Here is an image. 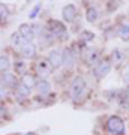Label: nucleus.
<instances>
[{
    "label": "nucleus",
    "mask_w": 129,
    "mask_h": 135,
    "mask_svg": "<svg viewBox=\"0 0 129 135\" xmlns=\"http://www.w3.org/2000/svg\"><path fill=\"white\" fill-rule=\"evenodd\" d=\"M0 69H2V72H8V69H9V59L5 54L0 57Z\"/></svg>",
    "instance_id": "a211bd4d"
},
{
    "label": "nucleus",
    "mask_w": 129,
    "mask_h": 135,
    "mask_svg": "<svg viewBox=\"0 0 129 135\" xmlns=\"http://www.w3.org/2000/svg\"><path fill=\"white\" fill-rule=\"evenodd\" d=\"M107 128H108V131H110L111 134L120 135V134H123V131H125V123L120 117L111 116L108 119V122H107Z\"/></svg>",
    "instance_id": "7ed1b4c3"
},
{
    "label": "nucleus",
    "mask_w": 129,
    "mask_h": 135,
    "mask_svg": "<svg viewBox=\"0 0 129 135\" xmlns=\"http://www.w3.org/2000/svg\"><path fill=\"white\" fill-rule=\"evenodd\" d=\"M119 36L123 39V41H129V23L123 24L119 29Z\"/></svg>",
    "instance_id": "f3484780"
},
{
    "label": "nucleus",
    "mask_w": 129,
    "mask_h": 135,
    "mask_svg": "<svg viewBox=\"0 0 129 135\" xmlns=\"http://www.w3.org/2000/svg\"><path fill=\"white\" fill-rule=\"evenodd\" d=\"M123 57H125V53L122 51V50H114L113 51V60H114V63H119V62H122L123 60Z\"/></svg>",
    "instance_id": "6ab92c4d"
},
{
    "label": "nucleus",
    "mask_w": 129,
    "mask_h": 135,
    "mask_svg": "<svg viewBox=\"0 0 129 135\" xmlns=\"http://www.w3.org/2000/svg\"><path fill=\"white\" fill-rule=\"evenodd\" d=\"M0 12H2V21H5L6 17H8V11H6V6L5 5L0 6Z\"/></svg>",
    "instance_id": "b1692460"
},
{
    "label": "nucleus",
    "mask_w": 129,
    "mask_h": 135,
    "mask_svg": "<svg viewBox=\"0 0 129 135\" xmlns=\"http://www.w3.org/2000/svg\"><path fill=\"white\" fill-rule=\"evenodd\" d=\"M21 54H23L26 59H33L35 54H36V47H35L32 42L24 44L23 47H21Z\"/></svg>",
    "instance_id": "1a4fd4ad"
},
{
    "label": "nucleus",
    "mask_w": 129,
    "mask_h": 135,
    "mask_svg": "<svg viewBox=\"0 0 129 135\" xmlns=\"http://www.w3.org/2000/svg\"><path fill=\"white\" fill-rule=\"evenodd\" d=\"M50 84H48L45 80H41V81L36 84V90H38V93L39 95H42V96H45V95H48L50 93Z\"/></svg>",
    "instance_id": "f8f14e48"
},
{
    "label": "nucleus",
    "mask_w": 129,
    "mask_h": 135,
    "mask_svg": "<svg viewBox=\"0 0 129 135\" xmlns=\"http://www.w3.org/2000/svg\"><path fill=\"white\" fill-rule=\"evenodd\" d=\"M21 84H23V86H26L29 90H32L33 87H36V84H38V83L35 81V78L32 77V75H24L23 80H21Z\"/></svg>",
    "instance_id": "4468645a"
},
{
    "label": "nucleus",
    "mask_w": 129,
    "mask_h": 135,
    "mask_svg": "<svg viewBox=\"0 0 129 135\" xmlns=\"http://www.w3.org/2000/svg\"><path fill=\"white\" fill-rule=\"evenodd\" d=\"M39 8H41L39 5H36V6L33 8V11H32V12H30V15H29V18H30V20H33L35 17L38 15V12H39Z\"/></svg>",
    "instance_id": "5701e85b"
},
{
    "label": "nucleus",
    "mask_w": 129,
    "mask_h": 135,
    "mask_svg": "<svg viewBox=\"0 0 129 135\" xmlns=\"http://www.w3.org/2000/svg\"><path fill=\"white\" fill-rule=\"evenodd\" d=\"M125 83L129 86V74H126V77H125Z\"/></svg>",
    "instance_id": "393cba45"
},
{
    "label": "nucleus",
    "mask_w": 129,
    "mask_h": 135,
    "mask_svg": "<svg viewBox=\"0 0 129 135\" xmlns=\"http://www.w3.org/2000/svg\"><path fill=\"white\" fill-rule=\"evenodd\" d=\"M18 32L23 35L24 38H26L27 42H30V41L33 39V36H35V27H33V26H30V24H26V23L20 26Z\"/></svg>",
    "instance_id": "6e6552de"
},
{
    "label": "nucleus",
    "mask_w": 129,
    "mask_h": 135,
    "mask_svg": "<svg viewBox=\"0 0 129 135\" xmlns=\"http://www.w3.org/2000/svg\"><path fill=\"white\" fill-rule=\"evenodd\" d=\"M29 92H30L29 89L21 84V86L18 87V93H17V95H18V96H27V95H29Z\"/></svg>",
    "instance_id": "412c9836"
},
{
    "label": "nucleus",
    "mask_w": 129,
    "mask_h": 135,
    "mask_svg": "<svg viewBox=\"0 0 129 135\" xmlns=\"http://www.w3.org/2000/svg\"><path fill=\"white\" fill-rule=\"evenodd\" d=\"M63 56H65V65L66 66H72L74 62H75V53L71 48H66L63 51Z\"/></svg>",
    "instance_id": "ddd939ff"
},
{
    "label": "nucleus",
    "mask_w": 129,
    "mask_h": 135,
    "mask_svg": "<svg viewBox=\"0 0 129 135\" xmlns=\"http://www.w3.org/2000/svg\"><path fill=\"white\" fill-rule=\"evenodd\" d=\"M98 60H99V51L95 50V48L89 50L87 54H86V63L87 65H95Z\"/></svg>",
    "instance_id": "9b49d317"
},
{
    "label": "nucleus",
    "mask_w": 129,
    "mask_h": 135,
    "mask_svg": "<svg viewBox=\"0 0 129 135\" xmlns=\"http://www.w3.org/2000/svg\"><path fill=\"white\" fill-rule=\"evenodd\" d=\"M110 69H111L110 60H105V59H104L102 62H99L95 68H93V75H95L98 80H101V78H104L107 74L110 72Z\"/></svg>",
    "instance_id": "20e7f679"
},
{
    "label": "nucleus",
    "mask_w": 129,
    "mask_h": 135,
    "mask_svg": "<svg viewBox=\"0 0 129 135\" xmlns=\"http://www.w3.org/2000/svg\"><path fill=\"white\" fill-rule=\"evenodd\" d=\"M84 90H86V83H84V80H83L81 77H77L75 80L72 81L71 89H69V92H71V98L74 99V101H77V99L84 93Z\"/></svg>",
    "instance_id": "f03ea898"
},
{
    "label": "nucleus",
    "mask_w": 129,
    "mask_h": 135,
    "mask_svg": "<svg viewBox=\"0 0 129 135\" xmlns=\"http://www.w3.org/2000/svg\"><path fill=\"white\" fill-rule=\"evenodd\" d=\"M27 135H32V134H27Z\"/></svg>",
    "instance_id": "a878e982"
},
{
    "label": "nucleus",
    "mask_w": 129,
    "mask_h": 135,
    "mask_svg": "<svg viewBox=\"0 0 129 135\" xmlns=\"http://www.w3.org/2000/svg\"><path fill=\"white\" fill-rule=\"evenodd\" d=\"M26 63L23 62V60H17L15 62V71H17V74H24L26 72Z\"/></svg>",
    "instance_id": "aec40b11"
},
{
    "label": "nucleus",
    "mask_w": 129,
    "mask_h": 135,
    "mask_svg": "<svg viewBox=\"0 0 129 135\" xmlns=\"http://www.w3.org/2000/svg\"><path fill=\"white\" fill-rule=\"evenodd\" d=\"M47 27H48V32L53 36H57V38H65L66 36V32H68L66 27H65L63 23H60L57 20H50Z\"/></svg>",
    "instance_id": "f257e3e1"
},
{
    "label": "nucleus",
    "mask_w": 129,
    "mask_h": 135,
    "mask_svg": "<svg viewBox=\"0 0 129 135\" xmlns=\"http://www.w3.org/2000/svg\"><path fill=\"white\" fill-rule=\"evenodd\" d=\"M98 17H99V14H98V11L93 8V6H90V8H87V12H86V20L89 21V23H95L96 20H98Z\"/></svg>",
    "instance_id": "2eb2a0df"
},
{
    "label": "nucleus",
    "mask_w": 129,
    "mask_h": 135,
    "mask_svg": "<svg viewBox=\"0 0 129 135\" xmlns=\"http://www.w3.org/2000/svg\"><path fill=\"white\" fill-rule=\"evenodd\" d=\"M11 44L15 45V47H23L24 44H27V41L20 32H15V33L11 35Z\"/></svg>",
    "instance_id": "9d476101"
},
{
    "label": "nucleus",
    "mask_w": 129,
    "mask_h": 135,
    "mask_svg": "<svg viewBox=\"0 0 129 135\" xmlns=\"http://www.w3.org/2000/svg\"><path fill=\"white\" fill-rule=\"evenodd\" d=\"M48 60H50V63L54 69H59L65 63V56L60 50H51L50 54H48Z\"/></svg>",
    "instance_id": "39448f33"
},
{
    "label": "nucleus",
    "mask_w": 129,
    "mask_h": 135,
    "mask_svg": "<svg viewBox=\"0 0 129 135\" xmlns=\"http://www.w3.org/2000/svg\"><path fill=\"white\" fill-rule=\"evenodd\" d=\"M36 71H38V74H39L41 78H45V77H48V75L51 74L53 66H51V63H50L48 59H41V60L36 63Z\"/></svg>",
    "instance_id": "423d86ee"
},
{
    "label": "nucleus",
    "mask_w": 129,
    "mask_h": 135,
    "mask_svg": "<svg viewBox=\"0 0 129 135\" xmlns=\"http://www.w3.org/2000/svg\"><path fill=\"white\" fill-rule=\"evenodd\" d=\"M83 39H84V41H92V39L95 38V35L93 33H90V32H83Z\"/></svg>",
    "instance_id": "4be33fe9"
},
{
    "label": "nucleus",
    "mask_w": 129,
    "mask_h": 135,
    "mask_svg": "<svg viewBox=\"0 0 129 135\" xmlns=\"http://www.w3.org/2000/svg\"><path fill=\"white\" fill-rule=\"evenodd\" d=\"M62 15H63V20L66 23H74L77 18V15H78V11H77V8L74 5H66L62 11Z\"/></svg>",
    "instance_id": "0eeeda50"
},
{
    "label": "nucleus",
    "mask_w": 129,
    "mask_h": 135,
    "mask_svg": "<svg viewBox=\"0 0 129 135\" xmlns=\"http://www.w3.org/2000/svg\"><path fill=\"white\" fill-rule=\"evenodd\" d=\"M2 84H3V86H5V84L6 86L15 84V77L9 72H2Z\"/></svg>",
    "instance_id": "dca6fc26"
}]
</instances>
